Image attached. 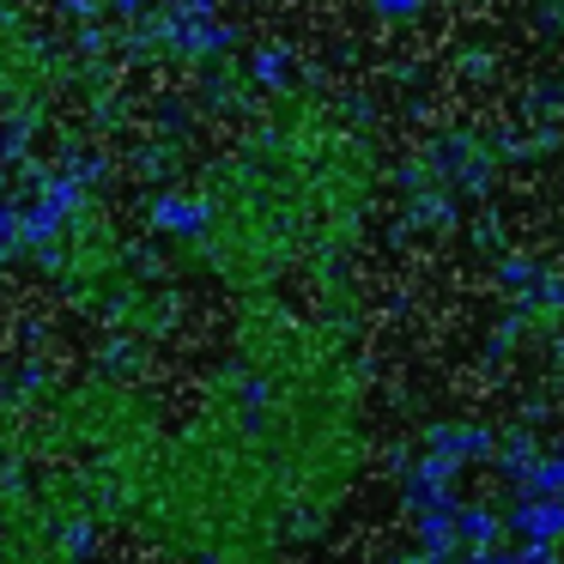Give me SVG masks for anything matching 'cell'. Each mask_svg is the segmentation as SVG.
<instances>
[{"label": "cell", "instance_id": "obj_1", "mask_svg": "<svg viewBox=\"0 0 564 564\" xmlns=\"http://www.w3.org/2000/svg\"><path fill=\"white\" fill-rule=\"evenodd\" d=\"M510 528L522 540H540V546H558L564 540V498H522L510 510Z\"/></svg>", "mask_w": 564, "mask_h": 564}]
</instances>
